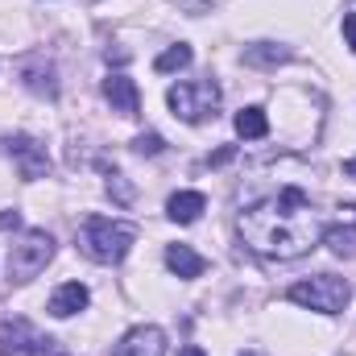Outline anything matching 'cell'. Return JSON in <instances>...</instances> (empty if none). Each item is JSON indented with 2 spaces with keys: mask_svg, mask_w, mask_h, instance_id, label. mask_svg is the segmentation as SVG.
<instances>
[{
  "mask_svg": "<svg viewBox=\"0 0 356 356\" xmlns=\"http://www.w3.org/2000/svg\"><path fill=\"white\" fill-rule=\"evenodd\" d=\"M236 232H241V245L266 261H298L323 236L319 216L302 186H282L277 195L249 203L236 216Z\"/></svg>",
  "mask_w": 356,
  "mask_h": 356,
  "instance_id": "6da1fadb",
  "label": "cell"
},
{
  "mask_svg": "<svg viewBox=\"0 0 356 356\" xmlns=\"http://www.w3.org/2000/svg\"><path fill=\"white\" fill-rule=\"evenodd\" d=\"M133 241H137V228L124 220H112V216H88L75 232L79 253L95 266H120L129 257Z\"/></svg>",
  "mask_w": 356,
  "mask_h": 356,
  "instance_id": "7a4b0ae2",
  "label": "cell"
},
{
  "mask_svg": "<svg viewBox=\"0 0 356 356\" xmlns=\"http://www.w3.org/2000/svg\"><path fill=\"white\" fill-rule=\"evenodd\" d=\"M286 298L298 302V307H311V311H319V315H340L344 302L353 298V286H348L344 277H336V273H315V277L294 282V286L286 290Z\"/></svg>",
  "mask_w": 356,
  "mask_h": 356,
  "instance_id": "3957f363",
  "label": "cell"
},
{
  "mask_svg": "<svg viewBox=\"0 0 356 356\" xmlns=\"http://www.w3.org/2000/svg\"><path fill=\"white\" fill-rule=\"evenodd\" d=\"M50 257H54V236H50L46 228H29V232L13 245V253H8V282H13V286L33 282L42 269L50 266Z\"/></svg>",
  "mask_w": 356,
  "mask_h": 356,
  "instance_id": "277c9868",
  "label": "cell"
},
{
  "mask_svg": "<svg viewBox=\"0 0 356 356\" xmlns=\"http://www.w3.org/2000/svg\"><path fill=\"white\" fill-rule=\"evenodd\" d=\"M166 104L178 120L186 124H199L207 116H216V104H220V88L211 79H195V83H175L166 91Z\"/></svg>",
  "mask_w": 356,
  "mask_h": 356,
  "instance_id": "5b68a950",
  "label": "cell"
},
{
  "mask_svg": "<svg viewBox=\"0 0 356 356\" xmlns=\"http://www.w3.org/2000/svg\"><path fill=\"white\" fill-rule=\"evenodd\" d=\"M46 336L25 319V315H8L0 323V356H38L46 353Z\"/></svg>",
  "mask_w": 356,
  "mask_h": 356,
  "instance_id": "8992f818",
  "label": "cell"
},
{
  "mask_svg": "<svg viewBox=\"0 0 356 356\" xmlns=\"http://www.w3.org/2000/svg\"><path fill=\"white\" fill-rule=\"evenodd\" d=\"M0 149L17 162L21 178H46L50 175V154H46L42 141H33V137H0Z\"/></svg>",
  "mask_w": 356,
  "mask_h": 356,
  "instance_id": "52a82bcc",
  "label": "cell"
},
{
  "mask_svg": "<svg viewBox=\"0 0 356 356\" xmlns=\"http://www.w3.org/2000/svg\"><path fill=\"white\" fill-rule=\"evenodd\" d=\"M112 356H166V332L154 327V323H137L120 336Z\"/></svg>",
  "mask_w": 356,
  "mask_h": 356,
  "instance_id": "ba28073f",
  "label": "cell"
},
{
  "mask_svg": "<svg viewBox=\"0 0 356 356\" xmlns=\"http://www.w3.org/2000/svg\"><path fill=\"white\" fill-rule=\"evenodd\" d=\"M323 245L336 257H356V203H344L340 216L323 228Z\"/></svg>",
  "mask_w": 356,
  "mask_h": 356,
  "instance_id": "9c48e42d",
  "label": "cell"
},
{
  "mask_svg": "<svg viewBox=\"0 0 356 356\" xmlns=\"http://www.w3.org/2000/svg\"><path fill=\"white\" fill-rule=\"evenodd\" d=\"M21 83L33 91V95H46V99L58 95V75H54V67H50L42 54H33V58L21 63Z\"/></svg>",
  "mask_w": 356,
  "mask_h": 356,
  "instance_id": "30bf717a",
  "label": "cell"
},
{
  "mask_svg": "<svg viewBox=\"0 0 356 356\" xmlns=\"http://www.w3.org/2000/svg\"><path fill=\"white\" fill-rule=\"evenodd\" d=\"M88 302H91V294H88L83 282H63V286L50 294V315H54V319H71V315H79Z\"/></svg>",
  "mask_w": 356,
  "mask_h": 356,
  "instance_id": "8fae6325",
  "label": "cell"
},
{
  "mask_svg": "<svg viewBox=\"0 0 356 356\" xmlns=\"http://www.w3.org/2000/svg\"><path fill=\"white\" fill-rule=\"evenodd\" d=\"M104 99H108L112 112H120V116H137V104H141L137 83H133L129 75H108V79H104Z\"/></svg>",
  "mask_w": 356,
  "mask_h": 356,
  "instance_id": "7c38bea8",
  "label": "cell"
},
{
  "mask_svg": "<svg viewBox=\"0 0 356 356\" xmlns=\"http://www.w3.org/2000/svg\"><path fill=\"white\" fill-rule=\"evenodd\" d=\"M203 207H207V195L203 191H178V195H170V203H166V216L175 224H195L203 216Z\"/></svg>",
  "mask_w": 356,
  "mask_h": 356,
  "instance_id": "4fadbf2b",
  "label": "cell"
},
{
  "mask_svg": "<svg viewBox=\"0 0 356 356\" xmlns=\"http://www.w3.org/2000/svg\"><path fill=\"white\" fill-rule=\"evenodd\" d=\"M166 266H170V273H178V277H199V273L207 269V261H203L191 245H170V249H166Z\"/></svg>",
  "mask_w": 356,
  "mask_h": 356,
  "instance_id": "5bb4252c",
  "label": "cell"
},
{
  "mask_svg": "<svg viewBox=\"0 0 356 356\" xmlns=\"http://www.w3.org/2000/svg\"><path fill=\"white\" fill-rule=\"evenodd\" d=\"M294 54L286 50V46H273V42H253L249 50H245V63L249 67H282V63H290Z\"/></svg>",
  "mask_w": 356,
  "mask_h": 356,
  "instance_id": "9a60e30c",
  "label": "cell"
},
{
  "mask_svg": "<svg viewBox=\"0 0 356 356\" xmlns=\"http://www.w3.org/2000/svg\"><path fill=\"white\" fill-rule=\"evenodd\" d=\"M232 124H236V133H241L245 141H261V137L269 133V120H266V112H261V108H241Z\"/></svg>",
  "mask_w": 356,
  "mask_h": 356,
  "instance_id": "2e32d148",
  "label": "cell"
},
{
  "mask_svg": "<svg viewBox=\"0 0 356 356\" xmlns=\"http://www.w3.org/2000/svg\"><path fill=\"white\" fill-rule=\"evenodd\" d=\"M182 67H191V46H186V42H178V46L162 50V54L154 58V71H158V75H175Z\"/></svg>",
  "mask_w": 356,
  "mask_h": 356,
  "instance_id": "e0dca14e",
  "label": "cell"
},
{
  "mask_svg": "<svg viewBox=\"0 0 356 356\" xmlns=\"http://www.w3.org/2000/svg\"><path fill=\"white\" fill-rule=\"evenodd\" d=\"M108 195H112L120 207H129V203H133V186H129L120 175H108Z\"/></svg>",
  "mask_w": 356,
  "mask_h": 356,
  "instance_id": "ac0fdd59",
  "label": "cell"
},
{
  "mask_svg": "<svg viewBox=\"0 0 356 356\" xmlns=\"http://www.w3.org/2000/svg\"><path fill=\"white\" fill-rule=\"evenodd\" d=\"M133 149H137V154H149V158H158V154L166 149V141H162L158 133H141V137L133 141Z\"/></svg>",
  "mask_w": 356,
  "mask_h": 356,
  "instance_id": "d6986e66",
  "label": "cell"
},
{
  "mask_svg": "<svg viewBox=\"0 0 356 356\" xmlns=\"http://www.w3.org/2000/svg\"><path fill=\"white\" fill-rule=\"evenodd\" d=\"M344 42H348V50L356 54V13H344Z\"/></svg>",
  "mask_w": 356,
  "mask_h": 356,
  "instance_id": "ffe728a7",
  "label": "cell"
},
{
  "mask_svg": "<svg viewBox=\"0 0 356 356\" xmlns=\"http://www.w3.org/2000/svg\"><path fill=\"white\" fill-rule=\"evenodd\" d=\"M175 4L182 8V13H191V17H199V13H203V8H207L211 0H175Z\"/></svg>",
  "mask_w": 356,
  "mask_h": 356,
  "instance_id": "44dd1931",
  "label": "cell"
},
{
  "mask_svg": "<svg viewBox=\"0 0 356 356\" xmlns=\"http://www.w3.org/2000/svg\"><path fill=\"white\" fill-rule=\"evenodd\" d=\"M8 228H21V211H0V232Z\"/></svg>",
  "mask_w": 356,
  "mask_h": 356,
  "instance_id": "7402d4cb",
  "label": "cell"
},
{
  "mask_svg": "<svg viewBox=\"0 0 356 356\" xmlns=\"http://www.w3.org/2000/svg\"><path fill=\"white\" fill-rule=\"evenodd\" d=\"M232 154H236V149H232V145H224L220 154H211V158H207V166H224V162H228Z\"/></svg>",
  "mask_w": 356,
  "mask_h": 356,
  "instance_id": "603a6c76",
  "label": "cell"
},
{
  "mask_svg": "<svg viewBox=\"0 0 356 356\" xmlns=\"http://www.w3.org/2000/svg\"><path fill=\"white\" fill-rule=\"evenodd\" d=\"M344 178H356V158H348V162H344Z\"/></svg>",
  "mask_w": 356,
  "mask_h": 356,
  "instance_id": "cb8c5ba5",
  "label": "cell"
},
{
  "mask_svg": "<svg viewBox=\"0 0 356 356\" xmlns=\"http://www.w3.org/2000/svg\"><path fill=\"white\" fill-rule=\"evenodd\" d=\"M182 356H203L199 348H182Z\"/></svg>",
  "mask_w": 356,
  "mask_h": 356,
  "instance_id": "d4e9b609",
  "label": "cell"
},
{
  "mask_svg": "<svg viewBox=\"0 0 356 356\" xmlns=\"http://www.w3.org/2000/svg\"><path fill=\"white\" fill-rule=\"evenodd\" d=\"M241 356H261V353H253V348H249V353H241Z\"/></svg>",
  "mask_w": 356,
  "mask_h": 356,
  "instance_id": "484cf974",
  "label": "cell"
}]
</instances>
